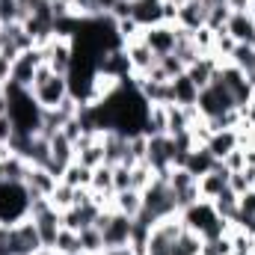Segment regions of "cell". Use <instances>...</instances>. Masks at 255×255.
Returning <instances> with one entry per match:
<instances>
[{"instance_id": "obj_27", "label": "cell", "mask_w": 255, "mask_h": 255, "mask_svg": "<svg viewBox=\"0 0 255 255\" xmlns=\"http://www.w3.org/2000/svg\"><path fill=\"white\" fill-rule=\"evenodd\" d=\"M229 63L235 65V68H241V71L250 77V74L255 71V48H253V45H235V51H232Z\"/></svg>"}, {"instance_id": "obj_31", "label": "cell", "mask_w": 255, "mask_h": 255, "mask_svg": "<svg viewBox=\"0 0 255 255\" xmlns=\"http://www.w3.org/2000/svg\"><path fill=\"white\" fill-rule=\"evenodd\" d=\"M229 15H232V9L223 3V6H208V30H226V21H229Z\"/></svg>"}, {"instance_id": "obj_21", "label": "cell", "mask_w": 255, "mask_h": 255, "mask_svg": "<svg viewBox=\"0 0 255 255\" xmlns=\"http://www.w3.org/2000/svg\"><path fill=\"white\" fill-rule=\"evenodd\" d=\"M142 133L145 136H163L166 133V107L163 104H148L145 119H142Z\"/></svg>"}, {"instance_id": "obj_26", "label": "cell", "mask_w": 255, "mask_h": 255, "mask_svg": "<svg viewBox=\"0 0 255 255\" xmlns=\"http://www.w3.org/2000/svg\"><path fill=\"white\" fill-rule=\"evenodd\" d=\"M89 190L113 196V166H110V163H101V166L92 169V184H89Z\"/></svg>"}, {"instance_id": "obj_14", "label": "cell", "mask_w": 255, "mask_h": 255, "mask_svg": "<svg viewBox=\"0 0 255 255\" xmlns=\"http://www.w3.org/2000/svg\"><path fill=\"white\" fill-rule=\"evenodd\" d=\"M229 175H232V172H229L223 163H217L211 172H205L202 178H196V181H199V199H205V202H214L220 193L229 187Z\"/></svg>"}, {"instance_id": "obj_7", "label": "cell", "mask_w": 255, "mask_h": 255, "mask_svg": "<svg viewBox=\"0 0 255 255\" xmlns=\"http://www.w3.org/2000/svg\"><path fill=\"white\" fill-rule=\"evenodd\" d=\"M98 74H107L119 83H130L133 80V68H130V60H128L125 48H110L98 57Z\"/></svg>"}, {"instance_id": "obj_22", "label": "cell", "mask_w": 255, "mask_h": 255, "mask_svg": "<svg viewBox=\"0 0 255 255\" xmlns=\"http://www.w3.org/2000/svg\"><path fill=\"white\" fill-rule=\"evenodd\" d=\"M238 193L232 190V187H226V190L220 193L211 205H214V211H217V217H223V220H229L232 226H235V220H238Z\"/></svg>"}, {"instance_id": "obj_10", "label": "cell", "mask_w": 255, "mask_h": 255, "mask_svg": "<svg viewBox=\"0 0 255 255\" xmlns=\"http://www.w3.org/2000/svg\"><path fill=\"white\" fill-rule=\"evenodd\" d=\"M128 54V60H130V68H133V77H142V74H148L154 65H157V54L142 42V36L139 39H133V42H125L122 45Z\"/></svg>"}, {"instance_id": "obj_38", "label": "cell", "mask_w": 255, "mask_h": 255, "mask_svg": "<svg viewBox=\"0 0 255 255\" xmlns=\"http://www.w3.org/2000/svg\"><path fill=\"white\" fill-rule=\"evenodd\" d=\"M12 63H15V60H9V57H3V54H0V80H3V83H6V80H9V74H12Z\"/></svg>"}, {"instance_id": "obj_5", "label": "cell", "mask_w": 255, "mask_h": 255, "mask_svg": "<svg viewBox=\"0 0 255 255\" xmlns=\"http://www.w3.org/2000/svg\"><path fill=\"white\" fill-rule=\"evenodd\" d=\"M42 57L57 74H68L74 63V42L68 36H54L42 45Z\"/></svg>"}, {"instance_id": "obj_28", "label": "cell", "mask_w": 255, "mask_h": 255, "mask_svg": "<svg viewBox=\"0 0 255 255\" xmlns=\"http://www.w3.org/2000/svg\"><path fill=\"white\" fill-rule=\"evenodd\" d=\"M77 235H80V253H83V255H101V253H104L101 229L89 226V229H83V232H77Z\"/></svg>"}, {"instance_id": "obj_34", "label": "cell", "mask_w": 255, "mask_h": 255, "mask_svg": "<svg viewBox=\"0 0 255 255\" xmlns=\"http://www.w3.org/2000/svg\"><path fill=\"white\" fill-rule=\"evenodd\" d=\"M157 65L163 68V74H166L169 80H175L178 74H184V71H187V68H184V63H181V60H178L175 54H166V57H157Z\"/></svg>"}, {"instance_id": "obj_41", "label": "cell", "mask_w": 255, "mask_h": 255, "mask_svg": "<svg viewBox=\"0 0 255 255\" xmlns=\"http://www.w3.org/2000/svg\"><path fill=\"white\" fill-rule=\"evenodd\" d=\"M3 98H6V83L0 80V101H3Z\"/></svg>"}, {"instance_id": "obj_11", "label": "cell", "mask_w": 255, "mask_h": 255, "mask_svg": "<svg viewBox=\"0 0 255 255\" xmlns=\"http://www.w3.org/2000/svg\"><path fill=\"white\" fill-rule=\"evenodd\" d=\"M57 184H60V178L57 175H51L45 166H30L27 169V178H24V190L30 199H39V196H51V193L57 190Z\"/></svg>"}, {"instance_id": "obj_19", "label": "cell", "mask_w": 255, "mask_h": 255, "mask_svg": "<svg viewBox=\"0 0 255 255\" xmlns=\"http://www.w3.org/2000/svg\"><path fill=\"white\" fill-rule=\"evenodd\" d=\"M113 211H119V214H125L130 220H136L139 211H142V193L133 190V187L113 193Z\"/></svg>"}, {"instance_id": "obj_43", "label": "cell", "mask_w": 255, "mask_h": 255, "mask_svg": "<svg viewBox=\"0 0 255 255\" xmlns=\"http://www.w3.org/2000/svg\"><path fill=\"white\" fill-rule=\"evenodd\" d=\"M80 255H83V253H80Z\"/></svg>"}, {"instance_id": "obj_23", "label": "cell", "mask_w": 255, "mask_h": 255, "mask_svg": "<svg viewBox=\"0 0 255 255\" xmlns=\"http://www.w3.org/2000/svg\"><path fill=\"white\" fill-rule=\"evenodd\" d=\"M51 255H80V235L71 229H60V235L51 247Z\"/></svg>"}, {"instance_id": "obj_2", "label": "cell", "mask_w": 255, "mask_h": 255, "mask_svg": "<svg viewBox=\"0 0 255 255\" xmlns=\"http://www.w3.org/2000/svg\"><path fill=\"white\" fill-rule=\"evenodd\" d=\"M163 178H166V184H169V193H172V199H175L178 214H181L184 208H190V205L199 202V181L193 178L184 166H172Z\"/></svg>"}, {"instance_id": "obj_30", "label": "cell", "mask_w": 255, "mask_h": 255, "mask_svg": "<svg viewBox=\"0 0 255 255\" xmlns=\"http://www.w3.org/2000/svg\"><path fill=\"white\" fill-rule=\"evenodd\" d=\"M48 199H51V205H54L57 211H65V208H71V205H74V187H68L65 181H60V184H57V190L51 193Z\"/></svg>"}, {"instance_id": "obj_40", "label": "cell", "mask_w": 255, "mask_h": 255, "mask_svg": "<svg viewBox=\"0 0 255 255\" xmlns=\"http://www.w3.org/2000/svg\"><path fill=\"white\" fill-rule=\"evenodd\" d=\"M250 3L253 0H229V9L232 12H244V9H250Z\"/></svg>"}, {"instance_id": "obj_42", "label": "cell", "mask_w": 255, "mask_h": 255, "mask_svg": "<svg viewBox=\"0 0 255 255\" xmlns=\"http://www.w3.org/2000/svg\"><path fill=\"white\" fill-rule=\"evenodd\" d=\"M250 15H253V18H255V0H253V3H250Z\"/></svg>"}, {"instance_id": "obj_6", "label": "cell", "mask_w": 255, "mask_h": 255, "mask_svg": "<svg viewBox=\"0 0 255 255\" xmlns=\"http://www.w3.org/2000/svg\"><path fill=\"white\" fill-rule=\"evenodd\" d=\"M42 63H45L42 48L21 51V54L15 57V63H12V74H9V80H6V83H15V86L30 89V86H33V74H36V68H39Z\"/></svg>"}, {"instance_id": "obj_36", "label": "cell", "mask_w": 255, "mask_h": 255, "mask_svg": "<svg viewBox=\"0 0 255 255\" xmlns=\"http://www.w3.org/2000/svg\"><path fill=\"white\" fill-rule=\"evenodd\" d=\"M220 163H223V166H226L229 172H241V169L247 166V154H244V148L238 145V148H235V151H229V154H226V157H223Z\"/></svg>"}, {"instance_id": "obj_13", "label": "cell", "mask_w": 255, "mask_h": 255, "mask_svg": "<svg viewBox=\"0 0 255 255\" xmlns=\"http://www.w3.org/2000/svg\"><path fill=\"white\" fill-rule=\"evenodd\" d=\"M226 33H229L238 45H253L255 48V18L250 15V9L232 12L229 21H226Z\"/></svg>"}, {"instance_id": "obj_9", "label": "cell", "mask_w": 255, "mask_h": 255, "mask_svg": "<svg viewBox=\"0 0 255 255\" xmlns=\"http://www.w3.org/2000/svg\"><path fill=\"white\" fill-rule=\"evenodd\" d=\"M142 42L157 54V57H166L175 51V24H154V27H145L142 30Z\"/></svg>"}, {"instance_id": "obj_18", "label": "cell", "mask_w": 255, "mask_h": 255, "mask_svg": "<svg viewBox=\"0 0 255 255\" xmlns=\"http://www.w3.org/2000/svg\"><path fill=\"white\" fill-rule=\"evenodd\" d=\"M217 163H220V160H217L205 145H196L193 151H187V157H184V163H181V166L190 172L193 178H202V175H205V172H211Z\"/></svg>"}, {"instance_id": "obj_17", "label": "cell", "mask_w": 255, "mask_h": 255, "mask_svg": "<svg viewBox=\"0 0 255 255\" xmlns=\"http://www.w3.org/2000/svg\"><path fill=\"white\" fill-rule=\"evenodd\" d=\"M241 145V136H238V130L235 128H226V130H214L211 133V139L205 142V148L217 157V160H223L229 151H235Z\"/></svg>"}, {"instance_id": "obj_32", "label": "cell", "mask_w": 255, "mask_h": 255, "mask_svg": "<svg viewBox=\"0 0 255 255\" xmlns=\"http://www.w3.org/2000/svg\"><path fill=\"white\" fill-rule=\"evenodd\" d=\"M229 235L214 238V241H202V255H232V238Z\"/></svg>"}, {"instance_id": "obj_25", "label": "cell", "mask_w": 255, "mask_h": 255, "mask_svg": "<svg viewBox=\"0 0 255 255\" xmlns=\"http://www.w3.org/2000/svg\"><path fill=\"white\" fill-rule=\"evenodd\" d=\"M60 181H65L68 187H89V184H92V169L83 166V163H77V160H71V163L65 166V172H63Z\"/></svg>"}, {"instance_id": "obj_4", "label": "cell", "mask_w": 255, "mask_h": 255, "mask_svg": "<svg viewBox=\"0 0 255 255\" xmlns=\"http://www.w3.org/2000/svg\"><path fill=\"white\" fill-rule=\"evenodd\" d=\"M30 92H33V98H36V104H39L42 110H54V107H60V104H65V101L71 98V92H68V77H65V74H51L45 83H36Z\"/></svg>"}, {"instance_id": "obj_20", "label": "cell", "mask_w": 255, "mask_h": 255, "mask_svg": "<svg viewBox=\"0 0 255 255\" xmlns=\"http://www.w3.org/2000/svg\"><path fill=\"white\" fill-rule=\"evenodd\" d=\"M196 101H199V89H196V83L187 77V71H184V74H178V77L172 80V104L193 107Z\"/></svg>"}, {"instance_id": "obj_8", "label": "cell", "mask_w": 255, "mask_h": 255, "mask_svg": "<svg viewBox=\"0 0 255 255\" xmlns=\"http://www.w3.org/2000/svg\"><path fill=\"white\" fill-rule=\"evenodd\" d=\"M181 220H184V229H190V232H196L199 238L220 220L217 217V211H214V205L211 202H205V199H199L196 205H190V208H184L181 211Z\"/></svg>"}, {"instance_id": "obj_35", "label": "cell", "mask_w": 255, "mask_h": 255, "mask_svg": "<svg viewBox=\"0 0 255 255\" xmlns=\"http://www.w3.org/2000/svg\"><path fill=\"white\" fill-rule=\"evenodd\" d=\"M130 187V166L128 163H116L113 166V193L128 190Z\"/></svg>"}, {"instance_id": "obj_37", "label": "cell", "mask_w": 255, "mask_h": 255, "mask_svg": "<svg viewBox=\"0 0 255 255\" xmlns=\"http://www.w3.org/2000/svg\"><path fill=\"white\" fill-rule=\"evenodd\" d=\"M63 133L68 136V139H71V142H77V139H80V136L86 133V128H83V122H80V119L74 116V119H68V122L63 125Z\"/></svg>"}, {"instance_id": "obj_39", "label": "cell", "mask_w": 255, "mask_h": 255, "mask_svg": "<svg viewBox=\"0 0 255 255\" xmlns=\"http://www.w3.org/2000/svg\"><path fill=\"white\" fill-rule=\"evenodd\" d=\"M101 255H136V253H133V247L128 244V247H110V250H104Z\"/></svg>"}, {"instance_id": "obj_33", "label": "cell", "mask_w": 255, "mask_h": 255, "mask_svg": "<svg viewBox=\"0 0 255 255\" xmlns=\"http://www.w3.org/2000/svg\"><path fill=\"white\" fill-rule=\"evenodd\" d=\"M193 45H196V51H199L202 57L214 54V30H208V27L196 30V33H193Z\"/></svg>"}, {"instance_id": "obj_15", "label": "cell", "mask_w": 255, "mask_h": 255, "mask_svg": "<svg viewBox=\"0 0 255 255\" xmlns=\"http://www.w3.org/2000/svg\"><path fill=\"white\" fill-rule=\"evenodd\" d=\"M175 24L184 27V30H202L208 24V3H199V0H187L184 6H178V15H175Z\"/></svg>"}, {"instance_id": "obj_16", "label": "cell", "mask_w": 255, "mask_h": 255, "mask_svg": "<svg viewBox=\"0 0 255 255\" xmlns=\"http://www.w3.org/2000/svg\"><path fill=\"white\" fill-rule=\"evenodd\" d=\"M220 65H223V63H220L214 54H208V57H199L193 65H187V77L196 83V89L202 92V89H205V86L214 80V74L220 71Z\"/></svg>"}, {"instance_id": "obj_1", "label": "cell", "mask_w": 255, "mask_h": 255, "mask_svg": "<svg viewBox=\"0 0 255 255\" xmlns=\"http://www.w3.org/2000/svg\"><path fill=\"white\" fill-rule=\"evenodd\" d=\"M142 214H145L151 223H157V220H163V217L178 214L175 199H172L169 184H166V178H163V175H157V178L142 190Z\"/></svg>"}, {"instance_id": "obj_3", "label": "cell", "mask_w": 255, "mask_h": 255, "mask_svg": "<svg viewBox=\"0 0 255 255\" xmlns=\"http://www.w3.org/2000/svg\"><path fill=\"white\" fill-rule=\"evenodd\" d=\"M27 205H30V196L24 190V184L0 181V223L24 220L27 217Z\"/></svg>"}, {"instance_id": "obj_24", "label": "cell", "mask_w": 255, "mask_h": 255, "mask_svg": "<svg viewBox=\"0 0 255 255\" xmlns=\"http://www.w3.org/2000/svg\"><path fill=\"white\" fill-rule=\"evenodd\" d=\"M169 255H202V238H199L196 232H190V229H184V232L175 238Z\"/></svg>"}, {"instance_id": "obj_12", "label": "cell", "mask_w": 255, "mask_h": 255, "mask_svg": "<svg viewBox=\"0 0 255 255\" xmlns=\"http://www.w3.org/2000/svg\"><path fill=\"white\" fill-rule=\"evenodd\" d=\"M136 92L142 95L145 104H172V80H148V77H133Z\"/></svg>"}, {"instance_id": "obj_29", "label": "cell", "mask_w": 255, "mask_h": 255, "mask_svg": "<svg viewBox=\"0 0 255 255\" xmlns=\"http://www.w3.org/2000/svg\"><path fill=\"white\" fill-rule=\"evenodd\" d=\"M154 178H157V175H154V169H151L145 160L130 166V187H133V190L142 193L145 187H148V184H151V181H154Z\"/></svg>"}]
</instances>
